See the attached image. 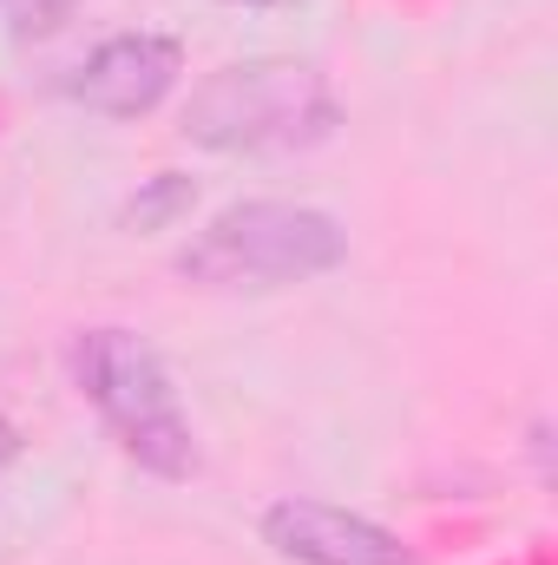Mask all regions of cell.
I'll use <instances>...</instances> for the list:
<instances>
[{
	"instance_id": "cell-7",
	"label": "cell",
	"mask_w": 558,
	"mask_h": 565,
	"mask_svg": "<svg viewBox=\"0 0 558 565\" xmlns=\"http://www.w3.org/2000/svg\"><path fill=\"white\" fill-rule=\"evenodd\" d=\"M73 7L79 0H7V20H13L20 40H46V33H60L73 20Z\"/></svg>"
},
{
	"instance_id": "cell-6",
	"label": "cell",
	"mask_w": 558,
	"mask_h": 565,
	"mask_svg": "<svg viewBox=\"0 0 558 565\" xmlns=\"http://www.w3.org/2000/svg\"><path fill=\"white\" fill-rule=\"evenodd\" d=\"M191 204H197V184H191L184 171H158V178H144L139 191H132L126 224H132V231H171Z\"/></svg>"
},
{
	"instance_id": "cell-4",
	"label": "cell",
	"mask_w": 558,
	"mask_h": 565,
	"mask_svg": "<svg viewBox=\"0 0 558 565\" xmlns=\"http://www.w3.org/2000/svg\"><path fill=\"white\" fill-rule=\"evenodd\" d=\"M184 79V46L171 33H119L86 53V66L66 79V99L99 119H144L158 113Z\"/></svg>"
},
{
	"instance_id": "cell-2",
	"label": "cell",
	"mask_w": 558,
	"mask_h": 565,
	"mask_svg": "<svg viewBox=\"0 0 558 565\" xmlns=\"http://www.w3.org/2000/svg\"><path fill=\"white\" fill-rule=\"evenodd\" d=\"M73 382L99 408L106 434L158 480H191L197 473V434L171 388V369L158 349L132 329H79L73 335Z\"/></svg>"
},
{
	"instance_id": "cell-3",
	"label": "cell",
	"mask_w": 558,
	"mask_h": 565,
	"mask_svg": "<svg viewBox=\"0 0 558 565\" xmlns=\"http://www.w3.org/2000/svg\"><path fill=\"white\" fill-rule=\"evenodd\" d=\"M335 126L342 106L309 60H237L184 106V139L204 151H309Z\"/></svg>"
},
{
	"instance_id": "cell-5",
	"label": "cell",
	"mask_w": 558,
	"mask_h": 565,
	"mask_svg": "<svg viewBox=\"0 0 558 565\" xmlns=\"http://www.w3.org/2000/svg\"><path fill=\"white\" fill-rule=\"evenodd\" d=\"M264 540L296 565H415L388 526L322 500H277L264 513Z\"/></svg>"
},
{
	"instance_id": "cell-8",
	"label": "cell",
	"mask_w": 558,
	"mask_h": 565,
	"mask_svg": "<svg viewBox=\"0 0 558 565\" xmlns=\"http://www.w3.org/2000/svg\"><path fill=\"white\" fill-rule=\"evenodd\" d=\"M13 447H20V440H13V427L0 422V460H13Z\"/></svg>"
},
{
	"instance_id": "cell-1",
	"label": "cell",
	"mask_w": 558,
	"mask_h": 565,
	"mask_svg": "<svg viewBox=\"0 0 558 565\" xmlns=\"http://www.w3.org/2000/svg\"><path fill=\"white\" fill-rule=\"evenodd\" d=\"M342 257H348L342 217H329L315 204H289V198H250V204L217 211L178 250V277L191 289L244 296V289L315 282V277H329Z\"/></svg>"
}]
</instances>
